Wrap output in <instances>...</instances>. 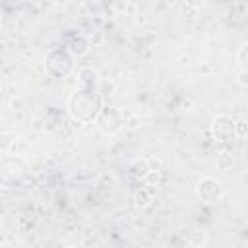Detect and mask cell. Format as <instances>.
<instances>
[{"instance_id": "15", "label": "cell", "mask_w": 248, "mask_h": 248, "mask_svg": "<svg viewBox=\"0 0 248 248\" xmlns=\"http://www.w3.org/2000/svg\"><path fill=\"white\" fill-rule=\"evenodd\" d=\"M238 83H240L242 87H246V85H248V81H246V70H242V72L238 74Z\"/></svg>"}, {"instance_id": "4", "label": "cell", "mask_w": 248, "mask_h": 248, "mask_svg": "<svg viewBox=\"0 0 248 248\" xmlns=\"http://www.w3.org/2000/svg\"><path fill=\"white\" fill-rule=\"evenodd\" d=\"M93 124L97 126V130H99L101 134H105V136H114V134H118V132L122 130V126H124V114H122L116 107H105V105H103V108L99 110V114H97V118H95Z\"/></svg>"}, {"instance_id": "12", "label": "cell", "mask_w": 248, "mask_h": 248, "mask_svg": "<svg viewBox=\"0 0 248 248\" xmlns=\"http://www.w3.org/2000/svg\"><path fill=\"white\" fill-rule=\"evenodd\" d=\"M234 165V159H232V155L231 153H221L219 157H217V167L219 169H223V170H227V169H231Z\"/></svg>"}, {"instance_id": "9", "label": "cell", "mask_w": 248, "mask_h": 248, "mask_svg": "<svg viewBox=\"0 0 248 248\" xmlns=\"http://www.w3.org/2000/svg\"><path fill=\"white\" fill-rule=\"evenodd\" d=\"M128 172H130V176H134V178H138V180L147 178V174L151 172L149 161H147L145 157H138V159H134V161L128 165Z\"/></svg>"}, {"instance_id": "13", "label": "cell", "mask_w": 248, "mask_h": 248, "mask_svg": "<svg viewBox=\"0 0 248 248\" xmlns=\"http://www.w3.org/2000/svg\"><path fill=\"white\" fill-rule=\"evenodd\" d=\"M246 50H248V46H240L236 52V62H238L240 70H246Z\"/></svg>"}, {"instance_id": "7", "label": "cell", "mask_w": 248, "mask_h": 248, "mask_svg": "<svg viewBox=\"0 0 248 248\" xmlns=\"http://www.w3.org/2000/svg\"><path fill=\"white\" fill-rule=\"evenodd\" d=\"M64 48L76 58H79V56H83V54H87L89 52V48H91V45H89V39L83 35V33H78V31H74V33H68L66 37H64Z\"/></svg>"}, {"instance_id": "2", "label": "cell", "mask_w": 248, "mask_h": 248, "mask_svg": "<svg viewBox=\"0 0 248 248\" xmlns=\"http://www.w3.org/2000/svg\"><path fill=\"white\" fill-rule=\"evenodd\" d=\"M29 182H33V172L23 157L19 155L0 157V186L14 190V188H23Z\"/></svg>"}, {"instance_id": "6", "label": "cell", "mask_w": 248, "mask_h": 248, "mask_svg": "<svg viewBox=\"0 0 248 248\" xmlns=\"http://www.w3.org/2000/svg\"><path fill=\"white\" fill-rule=\"evenodd\" d=\"M211 134L217 141H223V143H229L232 140H236V134H234V118L229 116V114H217L213 120H211Z\"/></svg>"}, {"instance_id": "3", "label": "cell", "mask_w": 248, "mask_h": 248, "mask_svg": "<svg viewBox=\"0 0 248 248\" xmlns=\"http://www.w3.org/2000/svg\"><path fill=\"white\" fill-rule=\"evenodd\" d=\"M76 68L74 56L64 46H54L45 56V70L54 79H66Z\"/></svg>"}, {"instance_id": "10", "label": "cell", "mask_w": 248, "mask_h": 248, "mask_svg": "<svg viewBox=\"0 0 248 248\" xmlns=\"http://www.w3.org/2000/svg\"><path fill=\"white\" fill-rule=\"evenodd\" d=\"M16 134L14 132H0V153H4V151H10L12 149V145L16 143Z\"/></svg>"}, {"instance_id": "1", "label": "cell", "mask_w": 248, "mask_h": 248, "mask_svg": "<svg viewBox=\"0 0 248 248\" xmlns=\"http://www.w3.org/2000/svg\"><path fill=\"white\" fill-rule=\"evenodd\" d=\"M101 108H103V97L99 91L76 89L68 97V112L79 124H93Z\"/></svg>"}, {"instance_id": "16", "label": "cell", "mask_w": 248, "mask_h": 248, "mask_svg": "<svg viewBox=\"0 0 248 248\" xmlns=\"http://www.w3.org/2000/svg\"><path fill=\"white\" fill-rule=\"evenodd\" d=\"M2 27H4V14H2V10H0V31H2Z\"/></svg>"}, {"instance_id": "8", "label": "cell", "mask_w": 248, "mask_h": 248, "mask_svg": "<svg viewBox=\"0 0 248 248\" xmlns=\"http://www.w3.org/2000/svg\"><path fill=\"white\" fill-rule=\"evenodd\" d=\"M78 89H89V91H97L99 85V72L91 66H83L78 70Z\"/></svg>"}, {"instance_id": "14", "label": "cell", "mask_w": 248, "mask_h": 248, "mask_svg": "<svg viewBox=\"0 0 248 248\" xmlns=\"http://www.w3.org/2000/svg\"><path fill=\"white\" fill-rule=\"evenodd\" d=\"M234 134H236V138H244L246 136V122L242 118L234 120Z\"/></svg>"}, {"instance_id": "17", "label": "cell", "mask_w": 248, "mask_h": 248, "mask_svg": "<svg viewBox=\"0 0 248 248\" xmlns=\"http://www.w3.org/2000/svg\"><path fill=\"white\" fill-rule=\"evenodd\" d=\"M64 248H76V246H64Z\"/></svg>"}, {"instance_id": "5", "label": "cell", "mask_w": 248, "mask_h": 248, "mask_svg": "<svg viewBox=\"0 0 248 248\" xmlns=\"http://www.w3.org/2000/svg\"><path fill=\"white\" fill-rule=\"evenodd\" d=\"M196 194L202 200V203L205 205H215L217 202H221L223 198V186L217 178L213 176H205L196 184Z\"/></svg>"}, {"instance_id": "11", "label": "cell", "mask_w": 248, "mask_h": 248, "mask_svg": "<svg viewBox=\"0 0 248 248\" xmlns=\"http://www.w3.org/2000/svg\"><path fill=\"white\" fill-rule=\"evenodd\" d=\"M134 200H136V205H140V207H145V205H149V202H151V194H149L145 188H140V190L136 192Z\"/></svg>"}]
</instances>
